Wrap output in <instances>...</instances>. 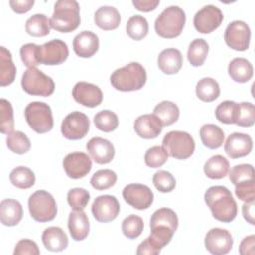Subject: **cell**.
<instances>
[{
  "mask_svg": "<svg viewBox=\"0 0 255 255\" xmlns=\"http://www.w3.org/2000/svg\"><path fill=\"white\" fill-rule=\"evenodd\" d=\"M208 44L204 39H194L188 46L187 59L193 67H199L203 65L208 54Z\"/></svg>",
  "mask_w": 255,
  "mask_h": 255,
  "instance_id": "836d02e7",
  "label": "cell"
},
{
  "mask_svg": "<svg viewBox=\"0 0 255 255\" xmlns=\"http://www.w3.org/2000/svg\"><path fill=\"white\" fill-rule=\"evenodd\" d=\"M14 129V115L11 103L6 99L0 100V131L9 134Z\"/></svg>",
  "mask_w": 255,
  "mask_h": 255,
  "instance_id": "7bdbcfd3",
  "label": "cell"
},
{
  "mask_svg": "<svg viewBox=\"0 0 255 255\" xmlns=\"http://www.w3.org/2000/svg\"><path fill=\"white\" fill-rule=\"evenodd\" d=\"M94 124L98 129L104 132H111L118 128L119 119L114 112L103 110L95 115Z\"/></svg>",
  "mask_w": 255,
  "mask_h": 255,
  "instance_id": "f35d334b",
  "label": "cell"
},
{
  "mask_svg": "<svg viewBox=\"0 0 255 255\" xmlns=\"http://www.w3.org/2000/svg\"><path fill=\"white\" fill-rule=\"evenodd\" d=\"M229 180L234 184L254 180V167L251 164L242 163L233 166L229 172Z\"/></svg>",
  "mask_w": 255,
  "mask_h": 255,
  "instance_id": "c3c4849f",
  "label": "cell"
},
{
  "mask_svg": "<svg viewBox=\"0 0 255 255\" xmlns=\"http://www.w3.org/2000/svg\"><path fill=\"white\" fill-rule=\"evenodd\" d=\"M236 196L245 202L255 200V180L240 182L235 185Z\"/></svg>",
  "mask_w": 255,
  "mask_h": 255,
  "instance_id": "f907efd6",
  "label": "cell"
},
{
  "mask_svg": "<svg viewBox=\"0 0 255 255\" xmlns=\"http://www.w3.org/2000/svg\"><path fill=\"white\" fill-rule=\"evenodd\" d=\"M28 208L32 218L38 222H48L57 215V203L51 193L37 190L28 199Z\"/></svg>",
  "mask_w": 255,
  "mask_h": 255,
  "instance_id": "8992f818",
  "label": "cell"
},
{
  "mask_svg": "<svg viewBox=\"0 0 255 255\" xmlns=\"http://www.w3.org/2000/svg\"><path fill=\"white\" fill-rule=\"evenodd\" d=\"M238 104L233 101H223L215 109V118L223 124H235Z\"/></svg>",
  "mask_w": 255,
  "mask_h": 255,
  "instance_id": "b9f144b4",
  "label": "cell"
},
{
  "mask_svg": "<svg viewBox=\"0 0 255 255\" xmlns=\"http://www.w3.org/2000/svg\"><path fill=\"white\" fill-rule=\"evenodd\" d=\"M221 10L214 5H206L196 12L193 18V25L197 32L208 34L216 30L223 21Z\"/></svg>",
  "mask_w": 255,
  "mask_h": 255,
  "instance_id": "7c38bea8",
  "label": "cell"
},
{
  "mask_svg": "<svg viewBox=\"0 0 255 255\" xmlns=\"http://www.w3.org/2000/svg\"><path fill=\"white\" fill-rule=\"evenodd\" d=\"M253 147V141L250 135L242 132L231 133L224 144L226 154L235 159L248 155Z\"/></svg>",
  "mask_w": 255,
  "mask_h": 255,
  "instance_id": "ac0fdd59",
  "label": "cell"
},
{
  "mask_svg": "<svg viewBox=\"0 0 255 255\" xmlns=\"http://www.w3.org/2000/svg\"><path fill=\"white\" fill-rule=\"evenodd\" d=\"M123 197L128 204L138 210L147 209L153 202L151 189L147 185L140 183H130L125 186Z\"/></svg>",
  "mask_w": 255,
  "mask_h": 255,
  "instance_id": "4fadbf2b",
  "label": "cell"
},
{
  "mask_svg": "<svg viewBox=\"0 0 255 255\" xmlns=\"http://www.w3.org/2000/svg\"><path fill=\"white\" fill-rule=\"evenodd\" d=\"M6 143L8 148L17 154H24L31 148L29 137L20 130H14L7 135Z\"/></svg>",
  "mask_w": 255,
  "mask_h": 255,
  "instance_id": "74e56055",
  "label": "cell"
},
{
  "mask_svg": "<svg viewBox=\"0 0 255 255\" xmlns=\"http://www.w3.org/2000/svg\"><path fill=\"white\" fill-rule=\"evenodd\" d=\"M168 159V154L162 146L154 145L148 148L144 154V162L148 167L157 168L162 166Z\"/></svg>",
  "mask_w": 255,
  "mask_h": 255,
  "instance_id": "7dc6e473",
  "label": "cell"
},
{
  "mask_svg": "<svg viewBox=\"0 0 255 255\" xmlns=\"http://www.w3.org/2000/svg\"><path fill=\"white\" fill-rule=\"evenodd\" d=\"M68 228L74 240L82 241L86 239L90 231L88 215L83 210H74L70 212L68 218Z\"/></svg>",
  "mask_w": 255,
  "mask_h": 255,
  "instance_id": "603a6c76",
  "label": "cell"
},
{
  "mask_svg": "<svg viewBox=\"0 0 255 255\" xmlns=\"http://www.w3.org/2000/svg\"><path fill=\"white\" fill-rule=\"evenodd\" d=\"M152 182L155 188L162 193H167L175 188L176 180L174 176L166 170H158L153 174Z\"/></svg>",
  "mask_w": 255,
  "mask_h": 255,
  "instance_id": "bcb514c9",
  "label": "cell"
},
{
  "mask_svg": "<svg viewBox=\"0 0 255 255\" xmlns=\"http://www.w3.org/2000/svg\"><path fill=\"white\" fill-rule=\"evenodd\" d=\"M72 95L77 103L88 108H95L103 101L102 90L88 82H78L73 88Z\"/></svg>",
  "mask_w": 255,
  "mask_h": 255,
  "instance_id": "e0dca14e",
  "label": "cell"
},
{
  "mask_svg": "<svg viewBox=\"0 0 255 255\" xmlns=\"http://www.w3.org/2000/svg\"><path fill=\"white\" fill-rule=\"evenodd\" d=\"M89 129L90 120L88 116L79 111L68 114L61 125L62 134L70 140H78L85 137Z\"/></svg>",
  "mask_w": 255,
  "mask_h": 255,
  "instance_id": "9c48e42d",
  "label": "cell"
},
{
  "mask_svg": "<svg viewBox=\"0 0 255 255\" xmlns=\"http://www.w3.org/2000/svg\"><path fill=\"white\" fill-rule=\"evenodd\" d=\"M11 183L20 189H28L35 183L36 177L32 169L27 166H18L12 169L9 175Z\"/></svg>",
  "mask_w": 255,
  "mask_h": 255,
  "instance_id": "d590c367",
  "label": "cell"
},
{
  "mask_svg": "<svg viewBox=\"0 0 255 255\" xmlns=\"http://www.w3.org/2000/svg\"><path fill=\"white\" fill-rule=\"evenodd\" d=\"M195 93L199 100L210 103L216 100L220 94V88L218 83L209 77L199 80L195 87Z\"/></svg>",
  "mask_w": 255,
  "mask_h": 255,
  "instance_id": "1f68e13d",
  "label": "cell"
},
{
  "mask_svg": "<svg viewBox=\"0 0 255 255\" xmlns=\"http://www.w3.org/2000/svg\"><path fill=\"white\" fill-rule=\"evenodd\" d=\"M204 245L208 252L213 255H224L233 246L231 233L223 228L215 227L207 231L204 238Z\"/></svg>",
  "mask_w": 255,
  "mask_h": 255,
  "instance_id": "5bb4252c",
  "label": "cell"
},
{
  "mask_svg": "<svg viewBox=\"0 0 255 255\" xmlns=\"http://www.w3.org/2000/svg\"><path fill=\"white\" fill-rule=\"evenodd\" d=\"M117 179V173L112 169H100L93 174L90 183L97 190H105L114 186Z\"/></svg>",
  "mask_w": 255,
  "mask_h": 255,
  "instance_id": "ab89813d",
  "label": "cell"
},
{
  "mask_svg": "<svg viewBox=\"0 0 255 255\" xmlns=\"http://www.w3.org/2000/svg\"><path fill=\"white\" fill-rule=\"evenodd\" d=\"M250 37L249 26L240 20L230 22L224 32L226 45L235 51H246L249 48Z\"/></svg>",
  "mask_w": 255,
  "mask_h": 255,
  "instance_id": "30bf717a",
  "label": "cell"
},
{
  "mask_svg": "<svg viewBox=\"0 0 255 255\" xmlns=\"http://www.w3.org/2000/svg\"><path fill=\"white\" fill-rule=\"evenodd\" d=\"M204 201L216 220L228 223L235 219L237 204L227 187L210 186L204 193Z\"/></svg>",
  "mask_w": 255,
  "mask_h": 255,
  "instance_id": "6da1fadb",
  "label": "cell"
},
{
  "mask_svg": "<svg viewBox=\"0 0 255 255\" xmlns=\"http://www.w3.org/2000/svg\"><path fill=\"white\" fill-rule=\"evenodd\" d=\"M160 251L157 250L149 241L147 238H145L138 246L136 249V254L137 255H157L159 254Z\"/></svg>",
  "mask_w": 255,
  "mask_h": 255,
  "instance_id": "9f6ffc18",
  "label": "cell"
},
{
  "mask_svg": "<svg viewBox=\"0 0 255 255\" xmlns=\"http://www.w3.org/2000/svg\"><path fill=\"white\" fill-rule=\"evenodd\" d=\"M42 242L46 249L52 252H60L68 246V236L61 227L50 226L42 233Z\"/></svg>",
  "mask_w": 255,
  "mask_h": 255,
  "instance_id": "d4e9b609",
  "label": "cell"
},
{
  "mask_svg": "<svg viewBox=\"0 0 255 255\" xmlns=\"http://www.w3.org/2000/svg\"><path fill=\"white\" fill-rule=\"evenodd\" d=\"M162 124L153 114H145L137 117L133 123L136 134L145 139L157 137L162 131Z\"/></svg>",
  "mask_w": 255,
  "mask_h": 255,
  "instance_id": "ffe728a7",
  "label": "cell"
},
{
  "mask_svg": "<svg viewBox=\"0 0 255 255\" xmlns=\"http://www.w3.org/2000/svg\"><path fill=\"white\" fill-rule=\"evenodd\" d=\"M230 78L237 83H246L253 76L252 64L245 58H234L228 65Z\"/></svg>",
  "mask_w": 255,
  "mask_h": 255,
  "instance_id": "83f0119b",
  "label": "cell"
},
{
  "mask_svg": "<svg viewBox=\"0 0 255 255\" xmlns=\"http://www.w3.org/2000/svg\"><path fill=\"white\" fill-rule=\"evenodd\" d=\"M13 253L14 255H39L40 249L35 241L31 239H21L17 242Z\"/></svg>",
  "mask_w": 255,
  "mask_h": 255,
  "instance_id": "816d5d0a",
  "label": "cell"
},
{
  "mask_svg": "<svg viewBox=\"0 0 255 255\" xmlns=\"http://www.w3.org/2000/svg\"><path fill=\"white\" fill-rule=\"evenodd\" d=\"M159 70L166 75H173L179 72L182 66L181 52L175 48L162 50L157 57Z\"/></svg>",
  "mask_w": 255,
  "mask_h": 255,
  "instance_id": "7402d4cb",
  "label": "cell"
},
{
  "mask_svg": "<svg viewBox=\"0 0 255 255\" xmlns=\"http://www.w3.org/2000/svg\"><path fill=\"white\" fill-rule=\"evenodd\" d=\"M146 78L147 76L143 66L137 62H130L115 70L110 77V81L116 90L131 92L143 88L146 83Z\"/></svg>",
  "mask_w": 255,
  "mask_h": 255,
  "instance_id": "7a4b0ae2",
  "label": "cell"
},
{
  "mask_svg": "<svg viewBox=\"0 0 255 255\" xmlns=\"http://www.w3.org/2000/svg\"><path fill=\"white\" fill-rule=\"evenodd\" d=\"M69 56V49L67 44L60 40L54 39L41 46L38 50L39 64L43 65H60L64 63Z\"/></svg>",
  "mask_w": 255,
  "mask_h": 255,
  "instance_id": "8fae6325",
  "label": "cell"
},
{
  "mask_svg": "<svg viewBox=\"0 0 255 255\" xmlns=\"http://www.w3.org/2000/svg\"><path fill=\"white\" fill-rule=\"evenodd\" d=\"M34 0H10L9 5L12 10L18 14L28 12L34 5Z\"/></svg>",
  "mask_w": 255,
  "mask_h": 255,
  "instance_id": "db71d44e",
  "label": "cell"
},
{
  "mask_svg": "<svg viewBox=\"0 0 255 255\" xmlns=\"http://www.w3.org/2000/svg\"><path fill=\"white\" fill-rule=\"evenodd\" d=\"M67 200L73 210H84L90 200V193L85 188L75 187L68 191Z\"/></svg>",
  "mask_w": 255,
  "mask_h": 255,
  "instance_id": "f6af8a7d",
  "label": "cell"
},
{
  "mask_svg": "<svg viewBox=\"0 0 255 255\" xmlns=\"http://www.w3.org/2000/svg\"><path fill=\"white\" fill-rule=\"evenodd\" d=\"M51 29L50 20L44 14L31 16L25 24L26 32L33 37H44L49 35Z\"/></svg>",
  "mask_w": 255,
  "mask_h": 255,
  "instance_id": "d6a6232c",
  "label": "cell"
},
{
  "mask_svg": "<svg viewBox=\"0 0 255 255\" xmlns=\"http://www.w3.org/2000/svg\"><path fill=\"white\" fill-rule=\"evenodd\" d=\"M255 235L251 234L243 238L239 245V253L241 255H254L255 254Z\"/></svg>",
  "mask_w": 255,
  "mask_h": 255,
  "instance_id": "f5cc1de1",
  "label": "cell"
},
{
  "mask_svg": "<svg viewBox=\"0 0 255 255\" xmlns=\"http://www.w3.org/2000/svg\"><path fill=\"white\" fill-rule=\"evenodd\" d=\"M38 50H39V45H36L34 43H28L21 47L20 56H21L22 62L26 67L33 68L39 65Z\"/></svg>",
  "mask_w": 255,
  "mask_h": 255,
  "instance_id": "681fc988",
  "label": "cell"
},
{
  "mask_svg": "<svg viewBox=\"0 0 255 255\" xmlns=\"http://www.w3.org/2000/svg\"><path fill=\"white\" fill-rule=\"evenodd\" d=\"M162 147L167 154L175 159H187L195 149L193 137L186 131L171 130L162 139Z\"/></svg>",
  "mask_w": 255,
  "mask_h": 255,
  "instance_id": "5b68a950",
  "label": "cell"
},
{
  "mask_svg": "<svg viewBox=\"0 0 255 255\" xmlns=\"http://www.w3.org/2000/svg\"><path fill=\"white\" fill-rule=\"evenodd\" d=\"M63 167L70 178L79 179L85 177L91 171L92 160L84 152H71L64 157Z\"/></svg>",
  "mask_w": 255,
  "mask_h": 255,
  "instance_id": "2e32d148",
  "label": "cell"
},
{
  "mask_svg": "<svg viewBox=\"0 0 255 255\" xmlns=\"http://www.w3.org/2000/svg\"><path fill=\"white\" fill-rule=\"evenodd\" d=\"M24 115L30 128L37 133H46L53 128L52 110L44 102H31L25 108Z\"/></svg>",
  "mask_w": 255,
  "mask_h": 255,
  "instance_id": "ba28073f",
  "label": "cell"
},
{
  "mask_svg": "<svg viewBox=\"0 0 255 255\" xmlns=\"http://www.w3.org/2000/svg\"><path fill=\"white\" fill-rule=\"evenodd\" d=\"M87 151L98 164H107L111 162L115 156V147L113 143L103 137H92L86 145Z\"/></svg>",
  "mask_w": 255,
  "mask_h": 255,
  "instance_id": "d6986e66",
  "label": "cell"
},
{
  "mask_svg": "<svg viewBox=\"0 0 255 255\" xmlns=\"http://www.w3.org/2000/svg\"><path fill=\"white\" fill-rule=\"evenodd\" d=\"M23 217L21 203L13 198L3 199L0 203V220L5 226L17 225Z\"/></svg>",
  "mask_w": 255,
  "mask_h": 255,
  "instance_id": "cb8c5ba5",
  "label": "cell"
},
{
  "mask_svg": "<svg viewBox=\"0 0 255 255\" xmlns=\"http://www.w3.org/2000/svg\"><path fill=\"white\" fill-rule=\"evenodd\" d=\"M16 77V66L12 61V55L5 47H0V86L11 85Z\"/></svg>",
  "mask_w": 255,
  "mask_h": 255,
  "instance_id": "f1b7e54d",
  "label": "cell"
},
{
  "mask_svg": "<svg viewBox=\"0 0 255 255\" xmlns=\"http://www.w3.org/2000/svg\"><path fill=\"white\" fill-rule=\"evenodd\" d=\"M22 89L29 95L49 97L55 91L53 79L36 67L28 68L22 76Z\"/></svg>",
  "mask_w": 255,
  "mask_h": 255,
  "instance_id": "52a82bcc",
  "label": "cell"
},
{
  "mask_svg": "<svg viewBox=\"0 0 255 255\" xmlns=\"http://www.w3.org/2000/svg\"><path fill=\"white\" fill-rule=\"evenodd\" d=\"M199 135L203 145L209 149L219 148L224 141V131L213 124L203 125L199 129Z\"/></svg>",
  "mask_w": 255,
  "mask_h": 255,
  "instance_id": "4316f807",
  "label": "cell"
},
{
  "mask_svg": "<svg viewBox=\"0 0 255 255\" xmlns=\"http://www.w3.org/2000/svg\"><path fill=\"white\" fill-rule=\"evenodd\" d=\"M98 36L91 31H82L73 40V49L81 58H91L99 50Z\"/></svg>",
  "mask_w": 255,
  "mask_h": 255,
  "instance_id": "44dd1931",
  "label": "cell"
},
{
  "mask_svg": "<svg viewBox=\"0 0 255 255\" xmlns=\"http://www.w3.org/2000/svg\"><path fill=\"white\" fill-rule=\"evenodd\" d=\"M149 226H166L171 228L173 231H176L178 227V218L172 209L162 207L153 212L150 217Z\"/></svg>",
  "mask_w": 255,
  "mask_h": 255,
  "instance_id": "e575fe53",
  "label": "cell"
},
{
  "mask_svg": "<svg viewBox=\"0 0 255 255\" xmlns=\"http://www.w3.org/2000/svg\"><path fill=\"white\" fill-rule=\"evenodd\" d=\"M203 171L208 178H223L229 171V161L220 154L213 155L204 163Z\"/></svg>",
  "mask_w": 255,
  "mask_h": 255,
  "instance_id": "f546056e",
  "label": "cell"
},
{
  "mask_svg": "<svg viewBox=\"0 0 255 255\" xmlns=\"http://www.w3.org/2000/svg\"><path fill=\"white\" fill-rule=\"evenodd\" d=\"M144 223L140 216L130 214L127 216L122 222V231L128 239L137 238L143 231Z\"/></svg>",
  "mask_w": 255,
  "mask_h": 255,
  "instance_id": "60d3db41",
  "label": "cell"
},
{
  "mask_svg": "<svg viewBox=\"0 0 255 255\" xmlns=\"http://www.w3.org/2000/svg\"><path fill=\"white\" fill-rule=\"evenodd\" d=\"M153 115L157 117L163 127L174 124L179 118V109L170 101H162L153 109Z\"/></svg>",
  "mask_w": 255,
  "mask_h": 255,
  "instance_id": "4dcf8cb0",
  "label": "cell"
},
{
  "mask_svg": "<svg viewBox=\"0 0 255 255\" xmlns=\"http://www.w3.org/2000/svg\"><path fill=\"white\" fill-rule=\"evenodd\" d=\"M81 23L80 6L75 0H59L54 5L50 19L51 28L61 33L75 31Z\"/></svg>",
  "mask_w": 255,
  "mask_h": 255,
  "instance_id": "3957f363",
  "label": "cell"
},
{
  "mask_svg": "<svg viewBox=\"0 0 255 255\" xmlns=\"http://www.w3.org/2000/svg\"><path fill=\"white\" fill-rule=\"evenodd\" d=\"M92 213L99 222H110L120 213V203L114 195H100L92 204Z\"/></svg>",
  "mask_w": 255,
  "mask_h": 255,
  "instance_id": "9a60e30c",
  "label": "cell"
},
{
  "mask_svg": "<svg viewBox=\"0 0 255 255\" xmlns=\"http://www.w3.org/2000/svg\"><path fill=\"white\" fill-rule=\"evenodd\" d=\"M185 20V13L180 7L169 6L165 8L155 19L154 30L161 38H176L181 34Z\"/></svg>",
  "mask_w": 255,
  "mask_h": 255,
  "instance_id": "277c9868",
  "label": "cell"
},
{
  "mask_svg": "<svg viewBox=\"0 0 255 255\" xmlns=\"http://www.w3.org/2000/svg\"><path fill=\"white\" fill-rule=\"evenodd\" d=\"M132 5L138 11L149 12L159 5V0H132Z\"/></svg>",
  "mask_w": 255,
  "mask_h": 255,
  "instance_id": "11a10c76",
  "label": "cell"
},
{
  "mask_svg": "<svg viewBox=\"0 0 255 255\" xmlns=\"http://www.w3.org/2000/svg\"><path fill=\"white\" fill-rule=\"evenodd\" d=\"M242 214H243L244 219L248 223H250L251 225L255 224V220H254V215H255V212H254V200L253 201L245 202L242 205Z\"/></svg>",
  "mask_w": 255,
  "mask_h": 255,
  "instance_id": "6f0895ef",
  "label": "cell"
},
{
  "mask_svg": "<svg viewBox=\"0 0 255 255\" xmlns=\"http://www.w3.org/2000/svg\"><path fill=\"white\" fill-rule=\"evenodd\" d=\"M255 123V107L252 103L242 102L238 104L235 124L239 127H252Z\"/></svg>",
  "mask_w": 255,
  "mask_h": 255,
  "instance_id": "ee69618b",
  "label": "cell"
},
{
  "mask_svg": "<svg viewBox=\"0 0 255 255\" xmlns=\"http://www.w3.org/2000/svg\"><path fill=\"white\" fill-rule=\"evenodd\" d=\"M127 34L129 38L135 41L142 40L148 33V22L141 15L131 16L126 26Z\"/></svg>",
  "mask_w": 255,
  "mask_h": 255,
  "instance_id": "8d00e7d4",
  "label": "cell"
},
{
  "mask_svg": "<svg viewBox=\"0 0 255 255\" xmlns=\"http://www.w3.org/2000/svg\"><path fill=\"white\" fill-rule=\"evenodd\" d=\"M94 21L102 30H115L121 23V15L118 9L113 6H102L95 12Z\"/></svg>",
  "mask_w": 255,
  "mask_h": 255,
  "instance_id": "484cf974",
  "label": "cell"
}]
</instances>
